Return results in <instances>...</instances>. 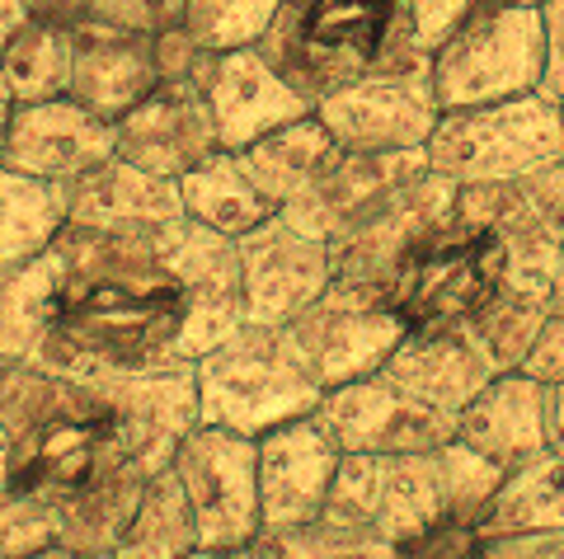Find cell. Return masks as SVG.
<instances>
[{
    "instance_id": "44dd1931",
    "label": "cell",
    "mask_w": 564,
    "mask_h": 559,
    "mask_svg": "<svg viewBox=\"0 0 564 559\" xmlns=\"http://www.w3.org/2000/svg\"><path fill=\"white\" fill-rule=\"evenodd\" d=\"M85 386L104 391L113 405L122 438H128L132 461L161 470L170 465L174 447L188 428H198V381H193V362L151 366V372H128L109 381H85Z\"/></svg>"
},
{
    "instance_id": "7402d4cb",
    "label": "cell",
    "mask_w": 564,
    "mask_h": 559,
    "mask_svg": "<svg viewBox=\"0 0 564 559\" xmlns=\"http://www.w3.org/2000/svg\"><path fill=\"white\" fill-rule=\"evenodd\" d=\"M381 376L410 399H419V405L456 418L489 376H499V366L485 353V343L470 335V325H437V329H404V339L386 358Z\"/></svg>"
},
{
    "instance_id": "836d02e7",
    "label": "cell",
    "mask_w": 564,
    "mask_h": 559,
    "mask_svg": "<svg viewBox=\"0 0 564 559\" xmlns=\"http://www.w3.org/2000/svg\"><path fill=\"white\" fill-rule=\"evenodd\" d=\"M250 559H395V546L362 522L321 508V517L296 527H259Z\"/></svg>"
},
{
    "instance_id": "11a10c76",
    "label": "cell",
    "mask_w": 564,
    "mask_h": 559,
    "mask_svg": "<svg viewBox=\"0 0 564 559\" xmlns=\"http://www.w3.org/2000/svg\"><path fill=\"white\" fill-rule=\"evenodd\" d=\"M80 559H118L113 550H99V555H80Z\"/></svg>"
},
{
    "instance_id": "d6986e66",
    "label": "cell",
    "mask_w": 564,
    "mask_h": 559,
    "mask_svg": "<svg viewBox=\"0 0 564 559\" xmlns=\"http://www.w3.org/2000/svg\"><path fill=\"white\" fill-rule=\"evenodd\" d=\"M339 461H344V451L325 438V428L311 414L259 432L254 470H259L263 527H296V522L321 517Z\"/></svg>"
},
{
    "instance_id": "52a82bcc",
    "label": "cell",
    "mask_w": 564,
    "mask_h": 559,
    "mask_svg": "<svg viewBox=\"0 0 564 559\" xmlns=\"http://www.w3.org/2000/svg\"><path fill=\"white\" fill-rule=\"evenodd\" d=\"M423 155L452 184H513L564 155V109L536 90L475 109H443Z\"/></svg>"
},
{
    "instance_id": "4316f807",
    "label": "cell",
    "mask_w": 564,
    "mask_h": 559,
    "mask_svg": "<svg viewBox=\"0 0 564 559\" xmlns=\"http://www.w3.org/2000/svg\"><path fill=\"white\" fill-rule=\"evenodd\" d=\"M155 475L151 465L128 461L109 470L104 480L85 484L80 494H70L62 503H52L57 513V546H66L70 555H99V550H113L118 536L128 531L132 508L141 498V484Z\"/></svg>"
},
{
    "instance_id": "ee69618b",
    "label": "cell",
    "mask_w": 564,
    "mask_h": 559,
    "mask_svg": "<svg viewBox=\"0 0 564 559\" xmlns=\"http://www.w3.org/2000/svg\"><path fill=\"white\" fill-rule=\"evenodd\" d=\"M541 29H545V72H541L536 95H545L564 109V0H545Z\"/></svg>"
},
{
    "instance_id": "f1b7e54d",
    "label": "cell",
    "mask_w": 564,
    "mask_h": 559,
    "mask_svg": "<svg viewBox=\"0 0 564 559\" xmlns=\"http://www.w3.org/2000/svg\"><path fill=\"white\" fill-rule=\"evenodd\" d=\"M180 202H184L188 221H198L217 235H231V240L278 212V207L254 188L250 174H245L236 151H212L207 161H198L188 174H180Z\"/></svg>"
},
{
    "instance_id": "277c9868",
    "label": "cell",
    "mask_w": 564,
    "mask_h": 559,
    "mask_svg": "<svg viewBox=\"0 0 564 559\" xmlns=\"http://www.w3.org/2000/svg\"><path fill=\"white\" fill-rule=\"evenodd\" d=\"M508 277V240L494 221L452 207L429 235L410 244L386 283V302L404 329L466 325Z\"/></svg>"
},
{
    "instance_id": "f5cc1de1",
    "label": "cell",
    "mask_w": 564,
    "mask_h": 559,
    "mask_svg": "<svg viewBox=\"0 0 564 559\" xmlns=\"http://www.w3.org/2000/svg\"><path fill=\"white\" fill-rule=\"evenodd\" d=\"M10 489V447L0 442V494H6Z\"/></svg>"
},
{
    "instance_id": "8d00e7d4",
    "label": "cell",
    "mask_w": 564,
    "mask_h": 559,
    "mask_svg": "<svg viewBox=\"0 0 564 559\" xmlns=\"http://www.w3.org/2000/svg\"><path fill=\"white\" fill-rule=\"evenodd\" d=\"M437 461V484H443V508L456 517H480L489 494L503 480V465H494L480 451H470L466 442H443L433 451Z\"/></svg>"
},
{
    "instance_id": "ffe728a7",
    "label": "cell",
    "mask_w": 564,
    "mask_h": 559,
    "mask_svg": "<svg viewBox=\"0 0 564 559\" xmlns=\"http://www.w3.org/2000/svg\"><path fill=\"white\" fill-rule=\"evenodd\" d=\"M161 85L155 33H132L85 14L70 24V85L66 95L90 113L118 122Z\"/></svg>"
},
{
    "instance_id": "d590c367",
    "label": "cell",
    "mask_w": 564,
    "mask_h": 559,
    "mask_svg": "<svg viewBox=\"0 0 564 559\" xmlns=\"http://www.w3.org/2000/svg\"><path fill=\"white\" fill-rule=\"evenodd\" d=\"M278 0H184V33L207 52L250 47L263 39Z\"/></svg>"
},
{
    "instance_id": "7c38bea8",
    "label": "cell",
    "mask_w": 564,
    "mask_h": 559,
    "mask_svg": "<svg viewBox=\"0 0 564 559\" xmlns=\"http://www.w3.org/2000/svg\"><path fill=\"white\" fill-rule=\"evenodd\" d=\"M236 250L245 283V320L254 325H288L334 283L329 240L302 231L282 212L236 235Z\"/></svg>"
},
{
    "instance_id": "e575fe53",
    "label": "cell",
    "mask_w": 564,
    "mask_h": 559,
    "mask_svg": "<svg viewBox=\"0 0 564 559\" xmlns=\"http://www.w3.org/2000/svg\"><path fill=\"white\" fill-rule=\"evenodd\" d=\"M0 80L14 103L62 99L70 85V24L29 20L0 47Z\"/></svg>"
},
{
    "instance_id": "ab89813d",
    "label": "cell",
    "mask_w": 564,
    "mask_h": 559,
    "mask_svg": "<svg viewBox=\"0 0 564 559\" xmlns=\"http://www.w3.org/2000/svg\"><path fill=\"white\" fill-rule=\"evenodd\" d=\"M485 550L480 536V517H456L443 513L437 522H429L419 536H410L395 550V559H475Z\"/></svg>"
},
{
    "instance_id": "1f68e13d",
    "label": "cell",
    "mask_w": 564,
    "mask_h": 559,
    "mask_svg": "<svg viewBox=\"0 0 564 559\" xmlns=\"http://www.w3.org/2000/svg\"><path fill=\"white\" fill-rule=\"evenodd\" d=\"M188 550H198V522H193L184 484L174 480L170 465H161L141 484L132 522H128V531L118 536L113 555L118 559H180Z\"/></svg>"
},
{
    "instance_id": "f907efd6",
    "label": "cell",
    "mask_w": 564,
    "mask_h": 559,
    "mask_svg": "<svg viewBox=\"0 0 564 559\" xmlns=\"http://www.w3.org/2000/svg\"><path fill=\"white\" fill-rule=\"evenodd\" d=\"M20 559H80V555H70L66 546H43V550H33V555H20Z\"/></svg>"
},
{
    "instance_id": "d4e9b609",
    "label": "cell",
    "mask_w": 564,
    "mask_h": 559,
    "mask_svg": "<svg viewBox=\"0 0 564 559\" xmlns=\"http://www.w3.org/2000/svg\"><path fill=\"white\" fill-rule=\"evenodd\" d=\"M180 179L151 174L122 155H109L104 165L85 169L66 184V226H90V231H132V226H165L180 221Z\"/></svg>"
},
{
    "instance_id": "7a4b0ae2",
    "label": "cell",
    "mask_w": 564,
    "mask_h": 559,
    "mask_svg": "<svg viewBox=\"0 0 564 559\" xmlns=\"http://www.w3.org/2000/svg\"><path fill=\"white\" fill-rule=\"evenodd\" d=\"M254 47L311 109L381 66L429 62L410 39L400 0H278Z\"/></svg>"
},
{
    "instance_id": "4dcf8cb0",
    "label": "cell",
    "mask_w": 564,
    "mask_h": 559,
    "mask_svg": "<svg viewBox=\"0 0 564 559\" xmlns=\"http://www.w3.org/2000/svg\"><path fill=\"white\" fill-rule=\"evenodd\" d=\"M66 226V184L0 161V264H29L52 250Z\"/></svg>"
},
{
    "instance_id": "83f0119b",
    "label": "cell",
    "mask_w": 564,
    "mask_h": 559,
    "mask_svg": "<svg viewBox=\"0 0 564 559\" xmlns=\"http://www.w3.org/2000/svg\"><path fill=\"white\" fill-rule=\"evenodd\" d=\"M564 527V457L541 451V457L503 470L499 489L489 494L480 513V536H527V531H555Z\"/></svg>"
},
{
    "instance_id": "c3c4849f",
    "label": "cell",
    "mask_w": 564,
    "mask_h": 559,
    "mask_svg": "<svg viewBox=\"0 0 564 559\" xmlns=\"http://www.w3.org/2000/svg\"><path fill=\"white\" fill-rule=\"evenodd\" d=\"M29 24V10H24V0H0V47H6L14 33H20Z\"/></svg>"
},
{
    "instance_id": "484cf974",
    "label": "cell",
    "mask_w": 564,
    "mask_h": 559,
    "mask_svg": "<svg viewBox=\"0 0 564 559\" xmlns=\"http://www.w3.org/2000/svg\"><path fill=\"white\" fill-rule=\"evenodd\" d=\"M334 151L339 146H334L329 128L311 109L302 118L282 122V128H273V132H263L259 142H250L236 155H240V165L254 179L259 194L273 207H288L292 198H302L306 188L321 179V169L334 161Z\"/></svg>"
},
{
    "instance_id": "cb8c5ba5",
    "label": "cell",
    "mask_w": 564,
    "mask_h": 559,
    "mask_svg": "<svg viewBox=\"0 0 564 559\" xmlns=\"http://www.w3.org/2000/svg\"><path fill=\"white\" fill-rule=\"evenodd\" d=\"M456 442L513 470L545 451V386L527 372H499L456 414Z\"/></svg>"
},
{
    "instance_id": "9f6ffc18",
    "label": "cell",
    "mask_w": 564,
    "mask_h": 559,
    "mask_svg": "<svg viewBox=\"0 0 564 559\" xmlns=\"http://www.w3.org/2000/svg\"><path fill=\"white\" fill-rule=\"evenodd\" d=\"M508 6H545V0H508Z\"/></svg>"
},
{
    "instance_id": "6da1fadb",
    "label": "cell",
    "mask_w": 564,
    "mask_h": 559,
    "mask_svg": "<svg viewBox=\"0 0 564 559\" xmlns=\"http://www.w3.org/2000/svg\"><path fill=\"white\" fill-rule=\"evenodd\" d=\"M180 221L90 231L62 226L57 292L33 362L70 381H109L151 366L193 362L184 353V277L174 264Z\"/></svg>"
},
{
    "instance_id": "d6a6232c",
    "label": "cell",
    "mask_w": 564,
    "mask_h": 559,
    "mask_svg": "<svg viewBox=\"0 0 564 559\" xmlns=\"http://www.w3.org/2000/svg\"><path fill=\"white\" fill-rule=\"evenodd\" d=\"M57 273V250L29 259V264H0V366L33 362V353H39Z\"/></svg>"
},
{
    "instance_id": "9c48e42d",
    "label": "cell",
    "mask_w": 564,
    "mask_h": 559,
    "mask_svg": "<svg viewBox=\"0 0 564 559\" xmlns=\"http://www.w3.org/2000/svg\"><path fill=\"white\" fill-rule=\"evenodd\" d=\"M170 470L184 484L193 522H198V546H217V550L250 546L254 531L263 527L254 438L198 424L174 447Z\"/></svg>"
},
{
    "instance_id": "681fc988",
    "label": "cell",
    "mask_w": 564,
    "mask_h": 559,
    "mask_svg": "<svg viewBox=\"0 0 564 559\" xmlns=\"http://www.w3.org/2000/svg\"><path fill=\"white\" fill-rule=\"evenodd\" d=\"M180 559H250V546H231V550H217V546H198Z\"/></svg>"
},
{
    "instance_id": "816d5d0a",
    "label": "cell",
    "mask_w": 564,
    "mask_h": 559,
    "mask_svg": "<svg viewBox=\"0 0 564 559\" xmlns=\"http://www.w3.org/2000/svg\"><path fill=\"white\" fill-rule=\"evenodd\" d=\"M10 109H14V99H10V90H6V80H0V136H6V118H10Z\"/></svg>"
},
{
    "instance_id": "7dc6e473",
    "label": "cell",
    "mask_w": 564,
    "mask_h": 559,
    "mask_svg": "<svg viewBox=\"0 0 564 559\" xmlns=\"http://www.w3.org/2000/svg\"><path fill=\"white\" fill-rule=\"evenodd\" d=\"M545 451L564 457V376L545 386Z\"/></svg>"
},
{
    "instance_id": "8992f818",
    "label": "cell",
    "mask_w": 564,
    "mask_h": 559,
    "mask_svg": "<svg viewBox=\"0 0 564 559\" xmlns=\"http://www.w3.org/2000/svg\"><path fill=\"white\" fill-rule=\"evenodd\" d=\"M545 72L541 6L480 0L443 43L429 52L433 95L443 109H475L532 95Z\"/></svg>"
},
{
    "instance_id": "e0dca14e",
    "label": "cell",
    "mask_w": 564,
    "mask_h": 559,
    "mask_svg": "<svg viewBox=\"0 0 564 559\" xmlns=\"http://www.w3.org/2000/svg\"><path fill=\"white\" fill-rule=\"evenodd\" d=\"M109 155H113V122L90 113L70 95L14 103L6 118V136H0V161L52 184L80 179L85 169L104 165Z\"/></svg>"
},
{
    "instance_id": "ac0fdd59",
    "label": "cell",
    "mask_w": 564,
    "mask_h": 559,
    "mask_svg": "<svg viewBox=\"0 0 564 559\" xmlns=\"http://www.w3.org/2000/svg\"><path fill=\"white\" fill-rule=\"evenodd\" d=\"M423 169H429V155L423 151H344L339 146L334 161L321 169V179L302 198L278 207V212L311 235L334 240L348 226H358L362 217H372L381 202H391Z\"/></svg>"
},
{
    "instance_id": "ba28073f",
    "label": "cell",
    "mask_w": 564,
    "mask_h": 559,
    "mask_svg": "<svg viewBox=\"0 0 564 559\" xmlns=\"http://www.w3.org/2000/svg\"><path fill=\"white\" fill-rule=\"evenodd\" d=\"M282 339H288L292 358L302 362V372L315 386L334 391L344 381L381 372L386 358L395 353V343L404 339V320L381 292L334 277L302 316L282 325Z\"/></svg>"
},
{
    "instance_id": "7bdbcfd3",
    "label": "cell",
    "mask_w": 564,
    "mask_h": 559,
    "mask_svg": "<svg viewBox=\"0 0 564 559\" xmlns=\"http://www.w3.org/2000/svg\"><path fill=\"white\" fill-rule=\"evenodd\" d=\"M518 372H527L532 381H541V386H551V381L564 376V296H560V292L551 296V306H545V320H541V329H536L532 348L522 353Z\"/></svg>"
},
{
    "instance_id": "2e32d148",
    "label": "cell",
    "mask_w": 564,
    "mask_h": 559,
    "mask_svg": "<svg viewBox=\"0 0 564 559\" xmlns=\"http://www.w3.org/2000/svg\"><path fill=\"white\" fill-rule=\"evenodd\" d=\"M212 151H221V142L198 90V76L161 80L137 109L113 122V155L151 174H165V179H180Z\"/></svg>"
},
{
    "instance_id": "30bf717a",
    "label": "cell",
    "mask_w": 564,
    "mask_h": 559,
    "mask_svg": "<svg viewBox=\"0 0 564 559\" xmlns=\"http://www.w3.org/2000/svg\"><path fill=\"white\" fill-rule=\"evenodd\" d=\"M315 118L344 151H423L443 118L429 62L381 66L315 103Z\"/></svg>"
},
{
    "instance_id": "f35d334b",
    "label": "cell",
    "mask_w": 564,
    "mask_h": 559,
    "mask_svg": "<svg viewBox=\"0 0 564 559\" xmlns=\"http://www.w3.org/2000/svg\"><path fill=\"white\" fill-rule=\"evenodd\" d=\"M43 546H57V513H52V503L6 489L0 494V559H20Z\"/></svg>"
},
{
    "instance_id": "5bb4252c",
    "label": "cell",
    "mask_w": 564,
    "mask_h": 559,
    "mask_svg": "<svg viewBox=\"0 0 564 559\" xmlns=\"http://www.w3.org/2000/svg\"><path fill=\"white\" fill-rule=\"evenodd\" d=\"M452 207H456V184L429 165L391 202H381L372 217H362L358 226H348L344 235L329 240L334 277L386 296V283L400 268V259L410 254V244L419 235H429L437 221H447Z\"/></svg>"
},
{
    "instance_id": "60d3db41",
    "label": "cell",
    "mask_w": 564,
    "mask_h": 559,
    "mask_svg": "<svg viewBox=\"0 0 564 559\" xmlns=\"http://www.w3.org/2000/svg\"><path fill=\"white\" fill-rule=\"evenodd\" d=\"M90 20L132 33H165L184 24V0H90Z\"/></svg>"
},
{
    "instance_id": "4fadbf2b",
    "label": "cell",
    "mask_w": 564,
    "mask_h": 559,
    "mask_svg": "<svg viewBox=\"0 0 564 559\" xmlns=\"http://www.w3.org/2000/svg\"><path fill=\"white\" fill-rule=\"evenodd\" d=\"M311 418L325 428V438L344 457H367V451H433L452 442L456 418L437 414L391 386L381 372L344 381L321 395Z\"/></svg>"
},
{
    "instance_id": "bcb514c9",
    "label": "cell",
    "mask_w": 564,
    "mask_h": 559,
    "mask_svg": "<svg viewBox=\"0 0 564 559\" xmlns=\"http://www.w3.org/2000/svg\"><path fill=\"white\" fill-rule=\"evenodd\" d=\"M29 20H47V24H80L90 14V0H24Z\"/></svg>"
},
{
    "instance_id": "9a60e30c",
    "label": "cell",
    "mask_w": 564,
    "mask_h": 559,
    "mask_svg": "<svg viewBox=\"0 0 564 559\" xmlns=\"http://www.w3.org/2000/svg\"><path fill=\"white\" fill-rule=\"evenodd\" d=\"M198 90L207 99V113L217 122L221 151H245L259 142L263 132L282 128V122L311 113V103L282 80L269 57L250 47H221L203 52L198 62Z\"/></svg>"
},
{
    "instance_id": "603a6c76",
    "label": "cell",
    "mask_w": 564,
    "mask_h": 559,
    "mask_svg": "<svg viewBox=\"0 0 564 559\" xmlns=\"http://www.w3.org/2000/svg\"><path fill=\"white\" fill-rule=\"evenodd\" d=\"M174 264L184 277V353L203 358L226 335L245 325V283H240V250L231 235L188 221L174 240Z\"/></svg>"
},
{
    "instance_id": "3957f363",
    "label": "cell",
    "mask_w": 564,
    "mask_h": 559,
    "mask_svg": "<svg viewBox=\"0 0 564 559\" xmlns=\"http://www.w3.org/2000/svg\"><path fill=\"white\" fill-rule=\"evenodd\" d=\"M193 381H198V424L245 432V438L311 414L325 395L292 358L282 325L254 320L193 358Z\"/></svg>"
},
{
    "instance_id": "74e56055",
    "label": "cell",
    "mask_w": 564,
    "mask_h": 559,
    "mask_svg": "<svg viewBox=\"0 0 564 559\" xmlns=\"http://www.w3.org/2000/svg\"><path fill=\"white\" fill-rule=\"evenodd\" d=\"M57 372H47L39 362H10L0 366V442H14L20 432L47 409V399L57 395Z\"/></svg>"
},
{
    "instance_id": "b9f144b4",
    "label": "cell",
    "mask_w": 564,
    "mask_h": 559,
    "mask_svg": "<svg viewBox=\"0 0 564 559\" xmlns=\"http://www.w3.org/2000/svg\"><path fill=\"white\" fill-rule=\"evenodd\" d=\"M475 6H480V0H400L404 24H410V39H414V47L423 52V57H429V52L443 43Z\"/></svg>"
},
{
    "instance_id": "db71d44e",
    "label": "cell",
    "mask_w": 564,
    "mask_h": 559,
    "mask_svg": "<svg viewBox=\"0 0 564 559\" xmlns=\"http://www.w3.org/2000/svg\"><path fill=\"white\" fill-rule=\"evenodd\" d=\"M551 283H555V292L564 296V250H560V259H555V273H551Z\"/></svg>"
},
{
    "instance_id": "f546056e",
    "label": "cell",
    "mask_w": 564,
    "mask_h": 559,
    "mask_svg": "<svg viewBox=\"0 0 564 559\" xmlns=\"http://www.w3.org/2000/svg\"><path fill=\"white\" fill-rule=\"evenodd\" d=\"M551 296H555V283L545 273L508 268L499 292H494L489 302L466 320L470 335L485 343V353L494 358L499 372H518L522 353L532 348L536 329L545 320V306H551Z\"/></svg>"
},
{
    "instance_id": "8fae6325",
    "label": "cell",
    "mask_w": 564,
    "mask_h": 559,
    "mask_svg": "<svg viewBox=\"0 0 564 559\" xmlns=\"http://www.w3.org/2000/svg\"><path fill=\"white\" fill-rule=\"evenodd\" d=\"M433 451H367V457H344L339 470H334L325 508L372 527L400 550L410 536H419L429 522L447 513Z\"/></svg>"
},
{
    "instance_id": "5b68a950",
    "label": "cell",
    "mask_w": 564,
    "mask_h": 559,
    "mask_svg": "<svg viewBox=\"0 0 564 559\" xmlns=\"http://www.w3.org/2000/svg\"><path fill=\"white\" fill-rule=\"evenodd\" d=\"M128 461V438L104 391L62 376L47 409L10 442V489L43 503H62Z\"/></svg>"
},
{
    "instance_id": "f6af8a7d",
    "label": "cell",
    "mask_w": 564,
    "mask_h": 559,
    "mask_svg": "<svg viewBox=\"0 0 564 559\" xmlns=\"http://www.w3.org/2000/svg\"><path fill=\"white\" fill-rule=\"evenodd\" d=\"M499 559H564V527L555 531H527V536H503L485 540Z\"/></svg>"
}]
</instances>
